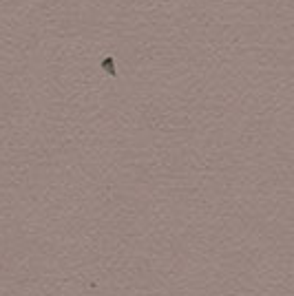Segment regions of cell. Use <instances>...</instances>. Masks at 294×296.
Returning <instances> with one entry per match:
<instances>
[{"mask_svg":"<svg viewBox=\"0 0 294 296\" xmlns=\"http://www.w3.org/2000/svg\"><path fill=\"white\" fill-rule=\"evenodd\" d=\"M102 69H106L108 75H115V66H113V60L111 58H106V60L102 62Z\"/></svg>","mask_w":294,"mask_h":296,"instance_id":"cell-1","label":"cell"}]
</instances>
